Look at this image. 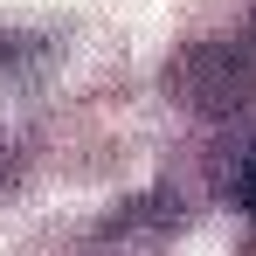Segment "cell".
Instances as JSON below:
<instances>
[{
  "label": "cell",
  "instance_id": "6da1fadb",
  "mask_svg": "<svg viewBox=\"0 0 256 256\" xmlns=\"http://www.w3.org/2000/svg\"><path fill=\"white\" fill-rule=\"evenodd\" d=\"M173 97L187 104V111H201V118H228L236 104H250L256 97V21L242 35H228V42H208V48H187L180 62H173Z\"/></svg>",
  "mask_w": 256,
  "mask_h": 256
},
{
  "label": "cell",
  "instance_id": "7a4b0ae2",
  "mask_svg": "<svg viewBox=\"0 0 256 256\" xmlns=\"http://www.w3.org/2000/svg\"><path fill=\"white\" fill-rule=\"evenodd\" d=\"M236 208H242V214H256V152L236 166Z\"/></svg>",
  "mask_w": 256,
  "mask_h": 256
}]
</instances>
